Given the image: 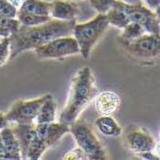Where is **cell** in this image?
Masks as SVG:
<instances>
[{"label": "cell", "instance_id": "obj_1", "mask_svg": "<svg viewBox=\"0 0 160 160\" xmlns=\"http://www.w3.org/2000/svg\"><path fill=\"white\" fill-rule=\"evenodd\" d=\"M76 20H59L52 18L49 21L36 25H20L10 36V60H14L24 52L35 50L49 42L63 36H71Z\"/></svg>", "mask_w": 160, "mask_h": 160}, {"label": "cell", "instance_id": "obj_2", "mask_svg": "<svg viewBox=\"0 0 160 160\" xmlns=\"http://www.w3.org/2000/svg\"><path fill=\"white\" fill-rule=\"evenodd\" d=\"M98 93L92 70L88 66L79 69L71 79L68 97L60 114L59 122L70 126L79 118Z\"/></svg>", "mask_w": 160, "mask_h": 160}, {"label": "cell", "instance_id": "obj_3", "mask_svg": "<svg viewBox=\"0 0 160 160\" xmlns=\"http://www.w3.org/2000/svg\"><path fill=\"white\" fill-rule=\"evenodd\" d=\"M109 26L110 23L106 14L100 13L87 22L76 23L72 35L78 42L80 54L83 58L88 59L90 57L92 48L108 30Z\"/></svg>", "mask_w": 160, "mask_h": 160}, {"label": "cell", "instance_id": "obj_4", "mask_svg": "<svg viewBox=\"0 0 160 160\" xmlns=\"http://www.w3.org/2000/svg\"><path fill=\"white\" fill-rule=\"evenodd\" d=\"M70 132L78 146L86 154L88 159H107V152L92 128L82 119L76 120L70 126Z\"/></svg>", "mask_w": 160, "mask_h": 160}, {"label": "cell", "instance_id": "obj_5", "mask_svg": "<svg viewBox=\"0 0 160 160\" xmlns=\"http://www.w3.org/2000/svg\"><path fill=\"white\" fill-rule=\"evenodd\" d=\"M130 56L141 61H151L160 57V34L144 33L132 41H120Z\"/></svg>", "mask_w": 160, "mask_h": 160}, {"label": "cell", "instance_id": "obj_6", "mask_svg": "<svg viewBox=\"0 0 160 160\" xmlns=\"http://www.w3.org/2000/svg\"><path fill=\"white\" fill-rule=\"evenodd\" d=\"M40 60L61 59L80 53L79 46L73 36L58 37L34 50Z\"/></svg>", "mask_w": 160, "mask_h": 160}, {"label": "cell", "instance_id": "obj_7", "mask_svg": "<svg viewBox=\"0 0 160 160\" xmlns=\"http://www.w3.org/2000/svg\"><path fill=\"white\" fill-rule=\"evenodd\" d=\"M48 94L32 99H19L6 113L9 124H33L42 102Z\"/></svg>", "mask_w": 160, "mask_h": 160}, {"label": "cell", "instance_id": "obj_8", "mask_svg": "<svg viewBox=\"0 0 160 160\" xmlns=\"http://www.w3.org/2000/svg\"><path fill=\"white\" fill-rule=\"evenodd\" d=\"M121 5L130 22L140 24L146 33L160 34V22L155 11L148 8L143 3L128 5L121 2Z\"/></svg>", "mask_w": 160, "mask_h": 160}, {"label": "cell", "instance_id": "obj_9", "mask_svg": "<svg viewBox=\"0 0 160 160\" xmlns=\"http://www.w3.org/2000/svg\"><path fill=\"white\" fill-rule=\"evenodd\" d=\"M123 143L128 149L138 156L142 153L154 151L157 142L145 129L138 128L126 133L123 137Z\"/></svg>", "mask_w": 160, "mask_h": 160}, {"label": "cell", "instance_id": "obj_10", "mask_svg": "<svg viewBox=\"0 0 160 160\" xmlns=\"http://www.w3.org/2000/svg\"><path fill=\"white\" fill-rule=\"evenodd\" d=\"M35 130L37 135L47 149L57 144L65 133L70 132L68 125L55 122L44 124L35 123Z\"/></svg>", "mask_w": 160, "mask_h": 160}, {"label": "cell", "instance_id": "obj_11", "mask_svg": "<svg viewBox=\"0 0 160 160\" xmlns=\"http://www.w3.org/2000/svg\"><path fill=\"white\" fill-rule=\"evenodd\" d=\"M95 109L99 115H112L117 112L122 104V98L116 92L105 90L95 97Z\"/></svg>", "mask_w": 160, "mask_h": 160}, {"label": "cell", "instance_id": "obj_12", "mask_svg": "<svg viewBox=\"0 0 160 160\" xmlns=\"http://www.w3.org/2000/svg\"><path fill=\"white\" fill-rule=\"evenodd\" d=\"M51 3L50 17L59 20H76L78 13L77 3L70 0H55Z\"/></svg>", "mask_w": 160, "mask_h": 160}, {"label": "cell", "instance_id": "obj_13", "mask_svg": "<svg viewBox=\"0 0 160 160\" xmlns=\"http://www.w3.org/2000/svg\"><path fill=\"white\" fill-rule=\"evenodd\" d=\"M1 141L3 144L6 160H19L22 159L20 147L15 133L11 127H7L0 131Z\"/></svg>", "mask_w": 160, "mask_h": 160}, {"label": "cell", "instance_id": "obj_14", "mask_svg": "<svg viewBox=\"0 0 160 160\" xmlns=\"http://www.w3.org/2000/svg\"><path fill=\"white\" fill-rule=\"evenodd\" d=\"M95 127L102 135L107 137H118L122 133V129L112 115H100L95 120Z\"/></svg>", "mask_w": 160, "mask_h": 160}, {"label": "cell", "instance_id": "obj_15", "mask_svg": "<svg viewBox=\"0 0 160 160\" xmlns=\"http://www.w3.org/2000/svg\"><path fill=\"white\" fill-rule=\"evenodd\" d=\"M56 111L57 105L54 98L51 94H48L46 99L41 105L38 114L35 119L36 124H44V123H52L55 122L56 118Z\"/></svg>", "mask_w": 160, "mask_h": 160}, {"label": "cell", "instance_id": "obj_16", "mask_svg": "<svg viewBox=\"0 0 160 160\" xmlns=\"http://www.w3.org/2000/svg\"><path fill=\"white\" fill-rule=\"evenodd\" d=\"M50 7L51 3L43 0H24L18 11L39 16H50Z\"/></svg>", "mask_w": 160, "mask_h": 160}, {"label": "cell", "instance_id": "obj_17", "mask_svg": "<svg viewBox=\"0 0 160 160\" xmlns=\"http://www.w3.org/2000/svg\"><path fill=\"white\" fill-rule=\"evenodd\" d=\"M106 16L110 25H112L118 29L122 30L130 23L128 17L122 9L121 2L119 1H117L116 4L106 13Z\"/></svg>", "mask_w": 160, "mask_h": 160}, {"label": "cell", "instance_id": "obj_18", "mask_svg": "<svg viewBox=\"0 0 160 160\" xmlns=\"http://www.w3.org/2000/svg\"><path fill=\"white\" fill-rule=\"evenodd\" d=\"M17 18L20 25L24 26H36L42 23H45L52 19L50 16H39V15H33V14H28V13H17Z\"/></svg>", "mask_w": 160, "mask_h": 160}, {"label": "cell", "instance_id": "obj_19", "mask_svg": "<svg viewBox=\"0 0 160 160\" xmlns=\"http://www.w3.org/2000/svg\"><path fill=\"white\" fill-rule=\"evenodd\" d=\"M144 33H146L144 32V28L135 22H130L128 25L122 29V33L120 36L119 40L120 41H132L134 40Z\"/></svg>", "mask_w": 160, "mask_h": 160}, {"label": "cell", "instance_id": "obj_20", "mask_svg": "<svg viewBox=\"0 0 160 160\" xmlns=\"http://www.w3.org/2000/svg\"><path fill=\"white\" fill-rule=\"evenodd\" d=\"M20 26L18 18H0V36L8 37L13 32H15Z\"/></svg>", "mask_w": 160, "mask_h": 160}, {"label": "cell", "instance_id": "obj_21", "mask_svg": "<svg viewBox=\"0 0 160 160\" xmlns=\"http://www.w3.org/2000/svg\"><path fill=\"white\" fill-rule=\"evenodd\" d=\"M10 39L8 37H3L0 40V66L4 65L10 60Z\"/></svg>", "mask_w": 160, "mask_h": 160}, {"label": "cell", "instance_id": "obj_22", "mask_svg": "<svg viewBox=\"0 0 160 160\" xmlns=\"http://www.w3.org/2000/svg\"><path fill=\"white\" fill-rule=\"evenodd\" d=\"M116 2L117 0H89L91 7L100 14H106Z\"/></svg>", "mask_w": 160, "mask_h": 160}, {"label": "cell", "instance_id": "obj_23", "mask_svg": "<svg viewBox=\"0 0 160 160\" xmlns=\"http://www.w3.org/2000/svg\"><path fill=\"white\" fill-rule=\"evenodd\" d=\"M18 9L10 5L7 0H0V18H17Z\"/></svg>", "mask_w": 160, "mask_h": 160}, {"label": "cell", "instance_id": "obj_24", "mask_svg": "<svg viewBox=\"0 0 160 160\" xmlns=\"http://www.w3.org/2000/svg\"><path fill=\"white\" fill-rule=\"evenodd\" d=\"M63 159L64 160H85L88 159L86 154L81 150L78 146L77 148H74L70 152L66 153L64 156Z\"/></svg>", "mask_w": 160, "mask_h": 160}, {"label": "cell", "instance_id": "obj_25", "mask_svg": "<svg viewBox=\"0 0 160 160\" xmlns=\"http://www.w3.org/2000/svg\"><path fill=\"white\" fill-rule=\"evenodd\" d=\"M142 3H144V6H146L151 10L155 11L160 6V0H141Z\"/></svg>", "mask_w": 160, "mask_h": 160}, {"label": "cell", "instance_id": "obj_26", "mask_svg": "<svg viewBox=\"0 0 160 160\" xmlns=\"http://www.w3.org/2000/svg\"><path fill=\"white\" fill-rule=\"evenodd\" d=\"M9 126H10V124H9L8 121L7 120L6 113L0 112V131L7 128V127H9Z\"/></svg>", "mask_w": 160, "mask_h": 160}, {"label": "cell", "instance_id": "obj_27", "mask_svg": "<svg viewBox=\"0 0 160 160\" xmlns=\"http://www.w3.org/2000/svg\"><path fill=\"white\" fill-rule=\"evenodd\" d=\"M10 5H12L14 8H16L17 9H18L19 8V7L21 6V4H22V2H23V0H7Z\"/></svg>", "mask_w": 160, "mask_h": 160}, {"label": "cell", "instance_id": "obj_28", "mask_svg": "<svg viewBox=\"0 0 160 160\" xmlns=\"http://www.w3.org/2000/svg\"><path fill=\"white\" fill-rule=\"evenodd\" d=\"M117 1L124 3V4H128V5H134V4H141L142 3L141 0H117Z\"/></svg>", "mask_w": 160, "mask_h": 160}, {"label": "cell", "instance_id": "obj_29", "mask_svg": "<svg viewBox=\"0 0 160 160\" xmlns=\"http://www.w3.org/2000/svg\"><path fill=\"white\" fill-rule=\"evenodd\" d=\"M1 159L6 160V156H5L3 144H2V141H1V135H0V160Z\"/></svg>", "mask_w": 160, "mask_h": 160}, {"label": "cell", "instance_id": "obj_30", "mask_svg": "<svg viewBox=\"0 0 160 160\" xmlns=\"http://www.w3.org/2000/svg\"><path fill=\"white\" fill-rule=\"evenodd\" d=\"M155 13H156V16H157V18H158V19L159 20L160 22V6L155 10Z\"/></svg>", "mask_w": 160, "mask_h": 160}, {"label": "cell", "instance_id": "obj_31", "mask_svg": "<svg viewBox=\"0 0 160 160\" xmlns=\"http://www.w3.org/2000/svg\"><path fill=\"white\" fill-rule=\"evenodd\" d=\"M158 136H159V140H158V141L160 142V131H159V133H158Z\"/></svg>", "mask_w": 160, "mask_h": 160}, {"label": "cell", "instance_id": "obj_32", "mask_svg": "<svg viewBox=\"0 0 160 160\" xmlns=\"http://www.w3.org/2000/svg\"><path fill=\"white\" fill-rule=\"evenodd\" d=\"M23 1H24V0H23Z\"/></svg>", "mask_w": 160, "mask_h": 160}]
</instances>
